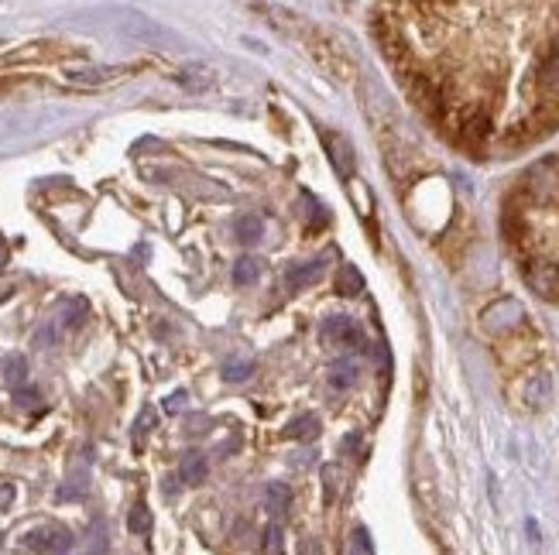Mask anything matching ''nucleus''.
I'll use <instances>...</instances> for the list:
<instances>
[{
	"label": "nucleus",
	"mask_w": 559,
	"mask_h": 555,
	"mask_svg": "<svg viewBox=\"0 0 559 555\" xmlns=\"http://www.w3.org/2000/svg\"><path fill=\"white\" fill-rule=\"evenodd\" d=\"M309 52H313V59L323 66L330 76H337V79H354V72H357V62H354V55L347 52V45H340L337 38L333 35H326V31H316L313 35V45H309Z\"/></svg>",
	"instance_id": "1"
},
{
	"label": "nucleus",
	"mask_w": 559,
	"mask_h": 555,
	"mask_svg": "<svg viewBox=\"0 0 559 555\" xmlns=\"http://www.w3.org/2000/svg\"><path fill=\"white\" fill-rule=\"evenodd\" d=\"M21 549L31 555H66L73 549V532L62 525H38L21 538Z\"/></svg>",
	"instance_id": "2"
},
{
	"label": "nucleus",
	"mask_w": 559,
	"mask_h": 555,
	"mask_svg": "<svg viewBox=\"0 0 559 555\" xmlns=\"http://www.w3.org/2000/svg\"><path fill=\"white\" fill-rule=\"evenodd\" d=\"M145 69V62H127V66H93V69H73L69 72V83L86 86V90H97V86L121 83V79H131Z\"/></svg>",
	"instance_id": "3"
},
{
	"label": "nucleus",
	"mask_w": 559,
	"mask_h": 555,
	"mask_svg": "<svg viewBox=\"0 0 559 555\" xmlns=\"http://www.w3.org/2000/svg\"><path fill=\"white\" fill-rule=\"evenodd\" d=\"M319 340L326 347H340V350H364V333L361 326L350 316H330L319 323Z\"/></svg>",
	"instance_id": "4"
},
{
	"label": "nucleus",
	"mask_w": 559,
	"mask_h": 555,
	"mask_svg": "<svg viewBox=\"0 0 559 555\" xmlns=\"http://www.w3.org/2000/svg\"><path fill=\"white\" fill-rule=\"evenodd\" d=\"M522 323H525V309L515 299H498L494 305H487L484 316H481L484 333H491V336L515 333V329L522 326Z\"/></svg>",
	"instance_id": "5"
},
{
	"label": "nucleus",
	"mask_w": 559,
	"mask_h": 555,
	"mask_svg": "<svg viewBox=\"0 0 559 555\" xmlns=\"http://www.w3.org/2000/svg\"><path fill=\"white\" fill-rule=\"evenodd\" d=\"M73 48L66 45H55V42H35V45H25L18 48V52H7L0 55V66H14V62H42V59H62V55H69ZM76 55V52H73Z\"/></svg>",
	"instance_id": "6"
},
{
	"label": "nucleus",
	"mask_w": 559,
	"mask_h": 555,
	"mask_svg": "<svg viewBox=\"0 0 559 555\" xmlns=\"http://www.w3.org/2000/svg\"><path fill=\"white\" fill-rule=\"evenodd\" d=\"M323 144H326V151H330V162H333V168H337V175H343V179H347V175H354V165H357L354 144H350L337 131H326Z\"/></svg>",
	"instance_id": "7"
},
{
	"label": "nucleus",
	"mask_w": 559,
	"mask_h": 555,
	"mask_svg": "<svg viewBox=\"0 0 559 555\" xmlns=\"http://www.w3.org/2000/svg\"><path fill=\"white\" fill-rule=\"evenodd\" d=\"M539 93L549 107L559 103V42L549 48L546 59H542V66H539Z\"/></svg>",
	"instance_id": "8"
},
{
	"label": "nucleus",
	"mask_w": 559,
	"mask_h": 555,
	"mask_svg": "<svg viewBox=\"0 0 559 555\" xmlns=\"http://www.w3.org/2000/svg\"><path fill=\"white\" fill-rule=\"evenodd\" d=\"M323 271H326L323 257H316V261H306V264H292V268L285 271V288H289V292H302V288L316 285V281L323 278Z\"/></svg>",
	"instance_id": "9"
},
{
	"label": "nucleus",
	"mask_w": 559,
	"mask_h": 555,
	"mask_svg": "<svg viewBox=\"0 0 559 555\" xmlns=\"http://www.w3.org/2000/svg\"><path fill=\"white\" fill-rule=\"evenodd\" d=\"M265 508H268L271 518H275V525H278V521H282L285 514H289V508H292V490L285 487V484H268V490H265Z\"/></svg>",
	"instance_id": "10"
},
{
	"label": "nucleus",
	"mask_w": 559,
	"mask_h": 555,
	"mask_svg": "<svg viewBox=\"0 0 559 555\" xmlns=\"http://www.w3.org/2000/svg\"><path fill=\"white\" fill-rule=\"evenodd\" d=\"M206 456L203 453H186L182 456V466H179V477H182V484L186 487H199L206 480Z\"/></svg>",
	"instance_id": "11"
},
{
	"label": "nucleus",
	"mask_w": 559,
	"mask_h": 555,
	"mask_svg": "<svg viewBox=\"0 0 559 555\" xmlns=\"http://www.w3.org/2000/svg\"><path fill=\"white\" fill-rule=\"evenodd\" d=\"M357 374H361V370H357L354 360H340V364L330 367L326 381H330L333 391H347V388H354V384H357Z\"/></svg>",
	"instance_id": "12"
},
{
	"label": "nucleus",
	"mask_w": 559,
	"mask_h": 555,
	"mask_svg": "<svg viewBox=\"0 0 559 555\" xmlns=\"http://www.w3.org/2000/svg\"><path fill=\"white\" fill-rule=\"evenodd\" d=\"M285 436L295 439V442H313V439L319 436V418H316L313 412H306V415L292 418L289 429H285Z\"/></svg>",
	"instance_id": "13"
},
{
	"label": "nucleus",
	"mask_w": 559,
	"mask_h": 555,
	"mask_svg": "<svg viewBox=\"0 0 559 555\" xmlns=\"http://www.w3.org/2000/svg\"><path fill=\"white\" fill-rule=\"evenodd\" d=\"M4 381L11 384V388H25V381H28V360L18 357V353H11V357L4 360Z\"/></svg>",
	"instance_id": "14"
},
{
	"label": "nucleus",
	"mask_w": 559,
	"mask_h": 555,
	"mask_svg": "<svg viewBox=\"0 0 559 555\" xmlns=\"http://www.w3.org/2000/svg\"><path fill=\"white\" fill-rule=\"evenodd\" d=\"M522 391H525V401H529L532 408H539L542 401L549 398V377L546 374H532L529 381L522 384Z\"/></svg>",
	"instance_id": "15"
},
{
	"label": "nucleus",
	"mask_w": 559,
	"mask_h": 555,
	"mask_svg": "<svg viewBox=\"0 0 559 555\" xmlns=\"http://www.w3.org/2000/svg\"><path fill=\"white\" fill-rule=\"evenodd\" d=\"M234 233H237V240H244V244H254V240L265 237V223H261V216H241Z\"/></svg>",
	"instance_id": "16"
},
{
	"label": "nucleus",
	"mask_w": 559,
	"mask_h": 555,
	"mask_svg": "<svg viewBox=\"0 0 559 555\" xmlns=\"http://www.w3.org/2000/svg\"><path fill=\"white\" fill-rule=\"evenodd\" d=\"M337 292L340 295H361L364 292V278H361V271H357L354 264H343L340 281H337Z\"/></svg>",
	"instance_id": "17"
},
{
	"label": "nucleus",
	"mask_w": 559,
	"mask_h": 555,
	"mask_svg": "<svg viewBox=\"0 0 559 555\" xmlns=\"http://www.w3.org/2000/svg\"><path fill=\"white\" fill-rule=\"evenodd\" d=\"M127 532H134V535H148L151 532V511H148V504H134L131 514H127Z\"/></svg>",
	"instance_id": "18"
},
{
	"label": "nucleus",
	"mask_w": 559,
	"mask_h": 555,
	"mask_svg": "<svg viewBox=\"0 0 559 555\" xmlns=\"http://www.w3.org/2000/svg\"><path fill=\"white\" fill-rule=\"evenodd\" d=\"M254 370H258V367H254V360H237V364H234V360H230V364H223L220 374H223V381L241 384V381H247V377L254 374Z\"/></svg>",
	"instance_id": "19"
},
{
	"label": "nucleus",
	"mask_w": 559,
	"mask_h": 555,
	"mask_svg": "<svg viewBox=\"0 0 559 555\" xmlns=\"http://www.w3.org/2000/svg\"><path fill=\"white\" fill-rule=\"evenodd\" d=\"M261 275V261L258 257H241V261L234 264V281L237 285H251L254 278Z\"/></svg>",
	"instance_id": "20"
},
{
	"label": "nucleus",
	"mask_w": 559,
	"mask_h": 555,
	"mask_svg": "<svg viewBox=\"0 0 559 555\" xmlns=\"http://www.w3.org/2000/svg\"><path fill=\"white\" fill-rule=\"evenodd\" d=\"M155 429V412L151 408H145V412L138 415V422H134V449H145V439H148V432Z\"/></svg>",
	"instance_id": "21"
},
{
	"label": "nucleus",
	"mask_w": 559,
	"mask_h": 555,
	"mask_svg": "<svg viewBox=\"0 0 559 555\" xmlns=\"http://www.w3.org/2000/svg\"><path fill=\"white\" fill-rule=\"evenodd\" d=\"M354 555H371V538H367L364 528L354 532Z\"/></svg>",
	"instance_id": "22"
},
{
	"label": "nucleus",
	"mask_w": 559,
	"mask_h": 555,
	"mask_svg": "<svg viewBox=\"0 0 559 555\" xmlns=\"http://www.w3.org/2000/svg\"><path fill=\"white\" fill-rule=\"evenodd\" d=\"M323 480H326V501H333V497H337V470H333V466H326Z\"/></svg>",
	"instance_id": "23"
},
{
	"label": "nucleus",
	"mask_w": 559,
	"mask_h": 555,
	"mask_svg": "<svg viewBox=\"0 0 559 555\" xmlns=\"http://www.w3.org/2000/svg\"><path fill=\"white\" fill-rule=\"evenodd\" d=\"M14 501V487L11 484H0V511H7Z\"/></svg>",
	"instance_id": "24"
},
{
	"label": "nucleus",
	"mask_w": 559,
	"mask_h": 555,
	"mask_svg": "<svg viewBox=\"0 0 559 555\" xmlns=\"http://www.w3.org/2000/svg\"><path fill=\"white\" fill-rule=\"evenodd\" d=\"M186 405V391H179V394H172L169 398V412H179V408Z\"/></svg>",
	"instance_id": "25"
},
{
	"label": "nucleus",
	"mask_w": 559,
	"mask_h": 555,
	"mask_svg": "<svg viewBox=\"0 0 559 555\" xmlns=\"http://www.w3.org/2000/svg\"><path fill=\"white\" fill-rule=\"evenodd\" d=\"M316 552H319L316 542H306V545H302V555H316Z\"/></svg>",
	"instance_id": "26"
},
{
	"label": "nucleus",
	"mask_w": 559,
	"mask_h": 555,
	"mask_svg": "<svg viewBox=\"0 0 559 555\" xmlns=\"http://www.w3.org/2000/svg\"><path fill=\"white\" fill-rule=\"evenodd\" d=\"M14 86V79H0V93H7Z\"/></svg>",
	"instance_id": "27"
}]
</instances>
